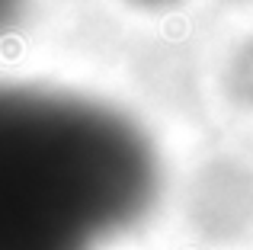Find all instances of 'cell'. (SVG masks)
<instances>
[{
	"label": "cell",
	"instance_id": "cell-1",
	"mask_svg": "<svg viewBox=\"0 0 253 250\" xmlns=\"http://www.w3.org/2000/svg\"><path fill=\"white\" fill-rule=\"evenodd\" d=\"M154 189L135 122L84 96L0 87V250H96Z\"/></svg>",
	"mask_w": 253,
	"mask_h": 250
}]
</instances>
